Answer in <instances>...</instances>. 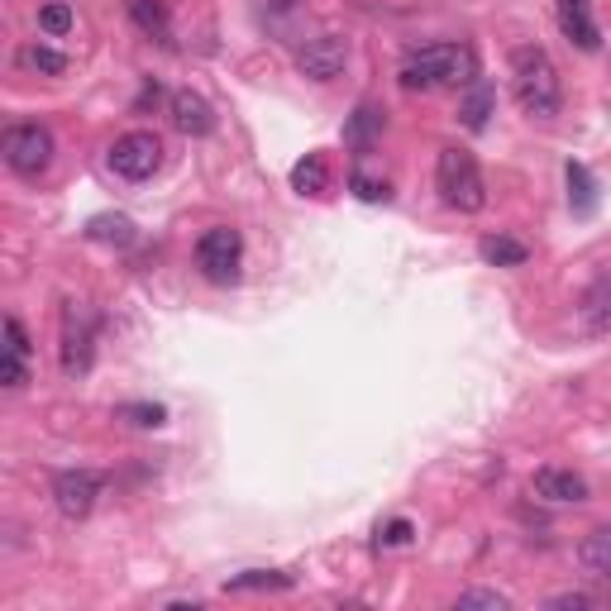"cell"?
<instances>
[{
  "instance_id": "6da1fadb",
  "label": "cell",
  "mask_w": 611,
  "mask_h": 611,
  "mask_svg": "<svg viewBox=\"0 0 611 611\" xmlns=\"http://www.w3.org/2000/svg\"><path fill=\"white\" fill-rule=\"evenodd\" d=\"M511 91H516V105L531 120H554L564 105V87H559V67L545 48H516L511 53Z\"/></svg>"
},
{
  "instance_id": "7a4b0ae2",
  "label": "cell",
  "mask_w": 611,
  "mask_h": 611,
  "mask_svg": "<svg viewBox=\"0 0 611 611\" xmlns=\"http://www.w3.org/2000/svg\"><path fill=\"white\" fill-rule=\"evenodd\" d=\"M468 81H478V53L468 44H430L401 63V87L407 91L468 87Z\"/></svg>"
},
{
  "instance_id": "3957f363",
  "label": "cell",
  "mask_w": 611,
  "mask_h": 611,
  "mask_svg": "<svg viewBox=\"0 0 611 611\" xmlns=\"http://www.w3.org/2000/svg\"><path fill=\"white\" fill-rule=\"evenodd\" d=\"M435 187H440V201L454 205V211H464V215H474V211L488 205V182H482L478 158L468 148H440Z\"/></svg>"
},
{
  "instance_id": "277c9868",
  "label": "cell",
  "mask_w": 611,
  "mask_h": 611,
  "mask_svg": "<svg viewBox=\"0 0 611 611\" xmlns=\"http://www.w3.org/2000/svg\"><path fill=\"white\" fill-rule=\"evenodd\" d=\"M0 153H5L10 173L38 177V173H48V163H53V134L44 124H10L5 138H0Z\"/></svg>"
},
{
  "instance_id": "5b68a950",
  "label": "cell",
  "mask_w": 611,
  "mask_h": 611,
  "mask_svg": "<svg viewBox=\"0 0 611 611\" xmlns=\"http://www.w3.org/2000/svg\"><path fill=\"white\" fill-rule=\"evenodd\" d=\"M110 168H115L124 182H148L153 173L163 168V138L153 130H130L110 144Z\"/></svg>"
},
{
  "instance_id": "8992f818",
  "label": "cell",
  "mask_w": 611,
  "mask_h": 611,
  "mask_svg": "<svg viewBox=\"0 0 611 611\" xmlns=\"http://www.w3.org/2000/svg\"><path fill=\"white\" fill-rule=\"evenodd\" d=\"M96 358V311L87 301H67L63 306V373L81 378Z\"/></svg>"
},
{
  "instance_id": "52a82bcc",
  "label": "cell",
  "mask_w": 611,
  "mask_h": 611,
  "mask_svg": "<svg viewBox=\"0 0 611 611\" xmlns=\"http://www.w3.org/2000/svg\"><path fill=\"white\" fill-rule=\"evenodd\" d=\"M197 263H201L205 282L230 287L234 277H240V263H244V240H240V230H230V225L205 230L201 240H197Z\"/></svg>"
},
{
  "instance_id": "ba28073f",
  "label": "cell",
  "mask_w": 611,
  "mask_h": 611,
  "mask_svg": "<svg viewBox=\"0 0 611 611\" xmlns=\"http://www.w3.org/2000/svg\"><path fill=\"white\" fill-rule=\"evenodd\" d=\"M101 488L105 482H101V474H91V468H63V474L53 478V502H58L67 521H87Z\"/></svg>"
},
{
  "instance_id": "9c48e42d",
  "label": "cell",
  "mask_w": 611,
  "mask_h": 611,
  "mask_svg": "<svg viewBox=\"0 0 611 611\" xmlns=\"http://www.w3.org/2000/svg\"><path fill=\"white\" fill-rule=\"evenodd\" d=\"M297 67L311 81H335L349 67V38L344 34H315L306 38V48L297 53Z\"/></svg>"
},
{
  "instance_id": "30bf717a",
  "label": "cell",
  "mask_w": 611,
  "mask_h": 611,
  "mask_svg": "<svg viewBox=\"0 0 611 611\" xmlns=\"http://www.w3.org/2000/svg\"><path fill=\"white\" fill-rule=\"evenodd\" d=\"M578 330L588 340L611 335V268H602L588 282V291L578 297Z\"/></svg>"
},
{
  "instance_id": "8fae6325",
  "label": "cell",
  "mask_w": 611,
  "mask_h": 611,
  "mask_svg": "<svg viewBox=\"0 0 611 611\" xmlns=\"http://www.w3.org/2000/svg\"><path fill=\"white\" fill-rule=\"evenodd\" d=\"M5 358H0V382L10 387V392H20L24 382H30V354H34V344H30V330L20 325V315H5Z\"/></svg>"
},
{
  "instance_id": "7c38bea8",
  "label": "cell",
  "mask_w": 611,
  "mask_h": 611,
  "mask_svg": "<svg viewBox=\"0 0 611 611\" xmlns=\"http://www.w3.org/2000/svg\"><path fill=\"white\" fill-rule=\"evenodd\" d=\"M559 5V30L574 48L582 53H597L602 48V30H597V15H592V0H554Z\"/></svg>"
},
{
  "instance_id": "4fadbf2b",
  "label": "cell",
  "mask_w": 611,
  "mask_h": 611,
  "mask_svg": "<svg viewBox=\"0 0 611 611\" xmlns=\"http://www.w3.org/2000/svg\"><path fill=\"white\" fill-rule=\"evenodd\" d=\"M531 492L545 497V502H588V482L574 468H535Z\"/></svg>"
},
{
  "instance_id": "5bb4252c",
  "label": "cell",
  "mask_w": 611,
  "mask_h": 611,
  "mask_svg": "<svg viewBox=\"0 0 611 611\" xmlns=\"http://www.w3.org/2000/svg\"><path fill=\"white\" fill-rule=\"evenodd\" d=\"M173 124L182 134H211L215 130V110H211V101L205 96H197V91H173Z\"/></svg>"
},
{
  "instance_id": "9a60e30c",
  "label": "cell",
  "mask_w": 611,
  "mask_h": 611,
  "mask_svg": "<svg viewBox=\"0 0 611 611\" xmlns=\"http://www.w3.org/2000/svg\"><path fill=\"white\" fill-rule=\"evenodd\" d=\"M492 105H497V91L488 87V81H468V91H464V101H458V120H464V130H488V115H492Z\"/></svg>"
},
{
  "instance_id": "2e32d148",
  "label": "cell",
  "mask_w": 611,
  "mask_h": 611,
  "mask_svg": "<svg viewBox=\"0 0 611 611\" xmlns=\"http://www.w3.org/2000/svg\"><path fill=\"white\" fill-rule=\"evenodd\" d=\"M124 5H130V20L148 38H158V44H173V24H168V5H163V0H124Z\"/></svg>"
},
{
  "instance_id": "e0dca14e",
  "label": "cell",
  "mask_w": 611,
  "mask_h": 611,
  "mask_svg": "<svg viewBox=\"0 0 611 611\" xmlns=\"http://www.w3.org/2000/svg\"><path fill=\"white\" fill-rule=\"evenodd\" d=\"M564 182H568V205H574V215H592L597 211V182H592V173L582 168V163H568Z\"/></svg>"
},
{
  "instance_id": "ac0fdd59",
  "label": "cell",
  "mask_w": 611,
  "mask_h": 611,
  "mask_svg": "<svg viewBox=\"0 0 611 611\" xmlns=\"http://www.w3.org/2000/svg\"><path fill=\"white\" fill-rule=\"evenodd\" d=\"M482 263H492V268H521L525 258H531V248H525L521 240H507V234H488V240L478 244Z\"/></svg>"
},
{
  "instance_id": "d6986e66",
  "label": "cell",
  "mask_w": 611,
  "mask_h": 611,
  "mask_svg": "<svg viewBox=\"0 0 611 611\" xmlns=\"http://www.w3.org/2000/svg\"><path fill=\"white\" fill-rule=\"evenodd\" d=\"M291 187L301 191V197H321L330 187V168H325V153H306V158L291 168Z\"/></svg>"
},
{
  "instance_id": "ffe728a7",
  "label": "cell",
  "mask_w": 611,
  "mask_h": 611,
  "mask_svg": "<svg viewBox=\"0 0 611 611\" xmlns=\"http://www.w3.org/2000/svg\"><path fill=\"white\" fill-rule=\"evenodd\" d=\"M578 564L588 568L592 578H611V525L607 531H592L588 540L578 545Z\"/></svg>"
},
{
  "instance_id": "44dd1931",
  "label": "cell",
  "mask_w": 611,
  "mask_h": 611,
  "mask_svg": "<svg viewBox=\"0 0 611 611\" xmlns=\"http://www.w3.org/2000/svg\"><path fill=\"white\" fill-rule=\"evenodd\" d=\"M291 588V574H277V568H244L225 582V592H277Z\"/></svg>"
},
{
  "instance_id": "7402d4cb",
  "label": "cell",
  "mask_w": 611,
  "mask_h": 611,
  "mask_svg": "<svg viewBox=\"0 0 611 611\" xmlns=\"http://www.w3.org/2000/svg\"><path fill=\"white\" fill-rule=\"evenodd\" d=\"M20 67H30V73H44V77H63L67 73V58L58 48H48V44H30V48H20Z\"/></svg>"
},
{
  "instance_id": "603a6c76",
  "label": "cell",
  "mask_w": 611,
  "mask_h": 611,
  "mask_svg": "<svg viewBox=\"0 0 611 611\" xmlns=\"http://www.w3.org/2000/svg\"><path fill=\"white\" fill-rule=\"evenodd\" d=\"M73 24H77V15H73V5H67V0H48V5H38V30H44V34L63 38Z\"/></svg>"
},
{
  "instance_id": "cb8c5ba5",
  "label": "cell",
  "mask_w": 611,
  "mask_h": 611,
  "mask_svg": "<svg viewBox=\"0 0 611 611\" xmlns=\"http://www.w3.org/2000/svg\"><path fill=\"white\" fill-rule=\"evenodd\" d=\"M120 421H130L138 430H158L163 421H168V407H158V401H124Z\"/></svg>"
},
{
  "instance_id": "d4e9b609",
  "label": "cell",
  "mask_w": 611,
  "mask_h": 611,
  "mask_svg": "<svg viewBox=\"0 0 611 611\" xmlns=\"http://www.w3.org/2000/svg\"><path fill=\"white\" fill-rule=\"evenodd\" d=\"M91 240H105V244H134V225L124 215H101L91 220Z\"/></svg>"
},
{
  "instance_id": "484cf974",
  "label": "cell",
  "mask_w": 611,
  "mask_h": 611,
  "mask_svg": "<svg viewBox=\"0 0 611 611\" xmlns=\"http://www.w3.org/2000/svg\"><path fill=\"white\" fill-rule=\"evenodd\" d=\"M382 130V110L378 105H358L349 120V144H373V134Z\"/></svg>"
},
{
  "instance_id": "4316f807",
  "label": "cell",
  "mask_w": 611,
  "mask_h": 611,
  "mask_svg": "<svg viewBox=\"0 0 611 611\" xmlns=\"http://www.w3.org/2000/svg\"><path fill=\"white\" fill-rule=\"evenodd\" d=\"M349 187H354V197H358V201H387V197H392V187H387V177H368L364 168H354Z\"/></svg>"
},
{
  "instance_id": "83f0119b",
  "label": "cell",
  "mask_w": 611,
  "mask_h": 611,
  "mask_svg": "<svg viewBox=\"0 0 611 611\" xmlns=\"http://www.w3.org/2000/svg\"><path fill=\"white\" fill-rule=\"evenodd\" d=\"M458 607H492V611H502L507 597L502 592H488V588H468V592H458Z\"/></svg>"
},
{
  "instance_id": "f1b7e54d",
  "label": "cell",
  "mask_w": 611,
  "mask_h": 611,
  "mask_svg": "<svg viewBox=\"0 0 611 611\" xmlns=\"http://www.w3.org/2000/svg\"><path fill=\"white\" fill-rule=\"evenodd\" d=\"M545 607H554V611H588L592 597H582V592H559V597H549Z\"/></svg>"
},
{
  "instance_id": "f546056e",
  "label": "cell",
  "mask_w": 611,
  "mask_h": 611,
  "mask_svg": "<svg viewBox=\"0 0 611 611\" xmlns=\"http://www.w3.org/2000/svg\"><path fill=\"white\" fill-rule=\"evenodd\" d=\"M407 540H411V521H392L382 531V545H407Z\"/></svg>"
}]
</instances>
